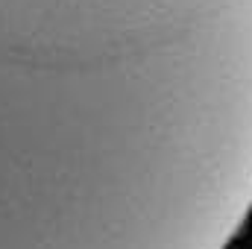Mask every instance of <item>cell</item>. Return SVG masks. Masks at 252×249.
I'll use <instances>...</instances> for the list:
<instances>
[{
    "mask_svg": "<svg viewBox=\"0 0 252 249\" xmlns=\"http://www.w3.org/2000/svg\"><path fill=\"white\" fill-rule=\"evenodd\" d=\"M252 205V0H0V249H223Z\"/></svg>",
    "mask_w": 252,
    "mask_h": 249,
    "instance_id": "6da1fadb",
    "label": "cell"
},
{
    "mask_svg": "<svg viewBox=\"0 0 252 249\" xmlns=\"http://www.w3.org/2000/svg\"><path fill=\"white\" fill-rule=\"evenodd\" d=\"M250 214H252V205H250Z\"/></svg>",
    "mask_w": 252,
    "mask_h": 249,
    "instance_id": "7a4b0ae2",
    "label": "cell"
}]
</instances>
